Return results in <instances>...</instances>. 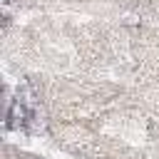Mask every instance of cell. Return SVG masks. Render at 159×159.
<instances>
[{"instance_id":"6da1fadb","label":"cell","mask_w":159,"mask_h":159,"mask_svg":"<svg viewBox=\"0 0 159 159\" xmlns=\"http://www.w3.org/2000/svg\"><path fill=\"white\" fill-rule=\"evenodd\" d=\"M30 119H32V109H30V107H27L20 97H15V99L7 104L5 127H7V129H20V127H25Z\"/></svg>"}]
</instances>
